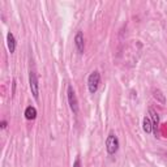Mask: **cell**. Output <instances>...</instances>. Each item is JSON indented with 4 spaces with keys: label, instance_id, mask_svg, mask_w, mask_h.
Returning <instances> with one entry per match:
<instances>
[{
    "label": "cell",
    "instance_id": "obj_5",
    "mask_svg": "<svg viewBox=\"0 0 167 167\" xmlns=\"http://www.w3.org/2000/svg\"><path fill=\"white\" fill-rule=\"evenodd\" d=\"M74 46H76V50L78 54H84V50H85V41H84V34L82 32H77L76 37H74Z\"/></svg>",
    "mask_w": 167,
    "mask_h": 167
},
{
    "label": "cell",
    "instance_id": "obj_8",
    "mask_svg": "<svg viewBox=\"0 0 167 167\" xmlns=\"http://www.w3.org/2000/svg\"><path fill=\"white\" fill-rule=\"evenodd\" d=\"M25 118L28 120H34L37 118V110L36 107H33V106H29V107H26L25 110Z\"/></svg>",
    "mask_w": 167,
    "mask_h": 167
},
{
    "label": "cell",
    "instance_id": "obj_7",
    "mask_svg": "<svg viewBox=\"0 0 167 167\" xmlns=\"http://www.w3.org/2000/svg\"><path fill=\"white\" fill-rule=\"evenodd\" d=\"M7 42H8V48H9V52L13 54L16 50V39H15V36L9 32L7 34Z\"/></svg>",
    "mask_w": 167,
    "mask_h": 167
},
{
    "label": "cell",
    "instance_id": "obj_4",
    "mask_svg": "<svg viewBox=\"0 0 167 167\" xmlns=\"http://www.w3.org/2000/svg\"><path fill=\"white\" fill-rule=\"evenodd\" d=\"M67 94H68V103H69V107H71L72 112L74 114V115H76V114L78 112V102H77V97H76V94H74V90H73L72 85L68 86Z\"/></svg>",
    "mask_w": 167,
    "mask_h": 167
},
{
    "label": "cell",
    "instance_id": "obj_9",
    "mask_svg": "<svg viewBox=\"0 0 167 167\" xmlns=\"http://www.w3.org/2000/svg\"><path fill=\"white\" fill-rule=\"evenodd\" d=\"M142 128L146 133H152L153 132V124H152V120L149 116H145L144 120H142Z\"/></svg>",
    "mask_w": 167,
    "mask_h": 167
},
{
    "label": "cell",
    "instance_id": "obj_6",
    "mask_svg": "<svg viewBox=\"0 0 167 167\" xmlns=\"http://www.w3.org/2000/svg\"><path fill=\"white\" fill-rule=\"evenodd\" d=\"M149 115H150L149 118H150L152 124H153V132L157 135V128L159 125V116H158V114L153 108H149Z\"/></svg>",
    "mask_w": 167,
    "mask_h": 167
},
{
    "label": "cell",
    "instance_id": "obj_11",
    "mask_svg": "<svg viewBox=\"0 0 167 167\" xmlns=\"http://www.w3.org/2000/svg\"><path fill=\"white\" fill-rule=\"evenodd\" d=\"M73 167H81L80 158H76V161H74V163H73Z\"/></svg>",
    "mask_w": 167,
    "mask_h": 167
},
{
    "label": "cell",
    "instance_id": "obj_12",
    "mask_svg": "<svg viewBox=\"0 0 167 167\" xmlns=\"http://www.w3.org/2000/svg\"><path fill=\"white\" fill-rule=\"evenodd\" d=\"M5 127H7V121H5V120H3V121H2V128L4 129Z\"/></svg>",
    "mask_w": 167,
    "mask_h": 167
},
{
    "label": "cell",
    "instance_id": "obj_2",
    "mask_svg": "<svg viewBox=\"0 0 167 167\" xmlns=\"http://www.w3.org/2000/svg\"><path fill=\"white\" fill-rule=\"evenodd\" d=\"M106 149H107V153L108 154H115L119 149V140L114 133H110L108 137L106 140Z\"/></svg>",
    "mask_w": 167,
    "mask_h": 167
},
{
    "label": "cell",
    "instance_id": "obj_3",
    "mask_svg": "<svg viewBox=\"0 0 167 167\" xmlns=\"http://www.w3.org/2000/svg\"><path fill=\"white\" fill-rule=\"evenodd\" d=\"M29 84H30V90L32 94L36 99L39 98V85H38V78H37V73L36 71H30L29 74Z\"/></svg>",
    "mask_w": 167,
    "mask_h": 167
},
{
    "label": "cell",
    "instance_id": "obj_1",
    "mask_svg": "<svg viewBox=\"0 0 167 167\" xmlns=\"http://www.w3.org/2000/svg\"><path fill=\"white\" fill-rule=\"evenodd\" d=\"M99 82H101V74L99 72H91L89 78H87V87H89V91L91 94H94L97 90H98V86H99Z\"/></svg>",
    "mask_w": 167,
    "mask_h": 167
},
{
    "label": "cell",
    "instance_id": "obj_10",
    "mask_svg": "<svg viewBox=\"0 0 167 167\" xmlns=\"http://www.w3.org/2000/svg\"><path fill=\"white\" fill-rule=\"evenodd\" d=\"M154 98H155L157 101H159V102H161L162 104H165V102H166L165 95L162 94V91H161V90H154Z\"/></svg>",
    "mask_w": 167,
    "mask_h": 167
}]
</instances>
